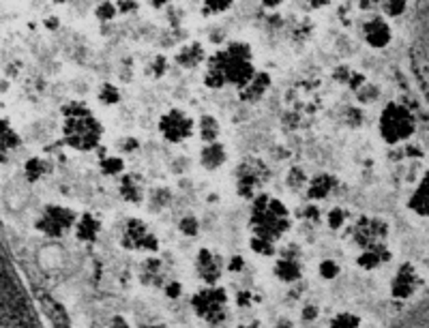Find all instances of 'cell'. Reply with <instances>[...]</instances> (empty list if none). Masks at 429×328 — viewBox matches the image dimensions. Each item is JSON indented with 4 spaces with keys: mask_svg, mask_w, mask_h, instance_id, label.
I'll return each mask as SVG.
<instances>
[{
    "mask_svg": "<svg viewBox=\"0 0 429 328\" xmlns=\"http://www.w3.org/2000/svg\"><path fill=\"white\" fill-rule=\"evenodd\" d=\"M260 71L253 65V47L247 41H227L217 52H213L206 61L202 82L211 91H221L232 86L241 93L243 88Z\"/></svg>",
    "mask_w": 429,
    "mask_h": 328,
    "instance_id": "obj_1",
    "label": "cell"
},
{
    "mask_svg": "<svg viewBox=\"0 0 429 328\" xmlns=\"http://www.w3.org/2000/svg\"><path fill=\"white\" fill-rule=\"evenodd\" d=\"M249 228H251V236H260L266 238V241L279 243L292 228L290 208L285 206L283 200L273 197L266 191L257 193L251 200Z\"/></svg>",
    "mask_w": 429,
    "mask_h": 328,
    "instance_id": "obj_2",
    "label": "cell"
},
{
    "mask_svg": "<svg viewBox=\"0 0 429 328\" xmlns=\"http://www.w3.org/2000/svg\"><path fill=\"white\" fill-rule=\"evenodd\" d=\"M63 142L75 153H93L101 146V140L105 135V129L101 121L95 116V112L84 114V116H73V118H63Z\"/></svg>",
    "mask_w": 429,
    "mask_h": 328,
    "instance_id": "obj_3",
    "label": "cell"
},
{
    "mask_svg": "<svg viewBox=\"0 0 429 328\" xmlns=\"http://www.w3.org/2000/svg\"><path fill=\"white\" fill-rule=\"evenodd\" d=\"M416 131V118L410 107L399 101H389L378 114V135L386 146L406 144Z\"/></svg>",
    "mask_w": 429,
    "mask_h": 328,
    "instance_id": "obj_4",
    "label": "cell"
},
{
    "mask_svg": "<svg viewBox=\"0 0 429 328\" xmlns=\"http://www.w3.org/2000/svg\"><path fill=\"white\" fill-rule=\"evenodd\" d=\"M227 303H230V296H227L223 285H204L189 298L191 311L215 328L227 320Z\"/></svg>",
    "mask_w": 429,
    "mask_h": 328,
    "instance_id": "obj_5",
    "label": "cell"
},
{
    "mask_svg": "<svg viewBox=\"0 0 429 328\" xmlns=\"http://www.w3.org/2000/svg\"><path fill=\"white\" fill-rule=\"evenodd\" d=\"M80 213L71 206L65 204H45L39 215L35 217V230L54 241H61V238L73 234L75 223H77Z\"/></svg>",
    "mask_w": 429,
    "mask_h": 328,
    "instance_id": "obj_6",
    "label": "cell"
},
{
    "mask_svg": "<svg viewBox=\"0 0 429 328\" xmlns=\"http://www.w3.org/2000/svg\"><path fill=\"white\" fill-rule=\"evenodd\" d=\"M269 178H271V170L262 159L245 157L234 170L236 195L251 202L257 193H262L264 185L269 183Z\"/></svg>",
    "mask_w": 429,
    "mask_h": 328,
    "instance_id": "obj_7",
    "label": "cell"
},
{
    "mask_svg": "<svg viewBox=\"0 0 429 328\" xmlns=\"http://www.w3.org/2000/svg\"><path fill=\"white\" fill-rule=\"evenodd\" d=\"M119 245L125 251L157 255L159 236L151 230V225L140 217H127L119 236Z\"/></svg>",
    "mask_w": 429,
    "mask_h": 328,
    "instance_id": "obj_8",
    "label": "cell"
},
{
    "mask_svg": "<svg viewBox=\"0 0 429 328\" xmlns=\"http://www.w3.org/2000/svg\"><path fill=\"white\" fill-rule=\"evenodd\" d=\"M157 129L167 144H185L197 133V121L183 107H167L159 116Z\"/></svg>",
    "mask_w": 429,
    "mask_h": 328,
    "instance_id": "obj_9",
    "label": "cell"
},
{
    "mask_svg": "<svg viewBox=\"0 0 429 328\" xmlns=\"http://www.w3.org/2000/svg\"><path fill=\"white\" fill-rule=\"evenodd\" d=\"M352 243L365 251V249H378L386 245L389 238V223L382 217H367L363 215L352 228H350Z\"/></svg>",
    "mask_w": 429,
    "mask_h": 328,
    "instance_id": "obj_10",
    "label": "cell"
},
{
    "mask_svg": "<svg viewBox=\"0 0 429 328\" xmlns=\"http://www.w3.org/2000/svg\"><path fill=\"white\" fill-rule=\"evenodd\" d=\"M223 255L211 247H200L195 253V275L204 285H219L223 271H227Z\"/></svg>",
    "mask_w": 429,
    "mask_h": 328,
    "instance_id": "obj_11",
    "label": "cell"
},
{
    "mask_svg": "<svg viewBox=\"0 0 429 328\" xmlns=\"http://www.w3.org/2000/svg\"><path fill=\"white\" fill-rule=\"evenodd\" d=\"M419 285H421V275L416 271V266L412 262H402L391 279L389 292L393 301H410L419 292Z\"/></svg>",
    "mask_w": 429,
    "mask_h": 328,
    "instance_id": "obj_12",
    "label": "cell"
},
{
    "mask_svg": "<svg viewBox=\"0 0 429 328\" xmlns=\"http://www.w3.org/2000/svg\"><path fill=\"white\" fill-rule=\"evenodd\" d=\"M361 35L367 47L371 50H384L393 41V28L384 15H371L361 24Z\"/></svg>",
    "mask_w": 429,
    "mask_h": 328,
    "instance_id": "obj_13",
    "label": "cell"
},
{
    "mask_svg": "<svg viewBox=\"0 0 429 328\" xmlns=\"http://www.w3.org/2000/svg\"><path fill=\"white\" fill-rule=\"evenodd\" d=\"M119 195L129 206H142L149 200V189L140 174L127 172L119 178Z\"/></svg>",
    "mask_w": 429,
    "mask_h": 328,
    "instance_id": "obj_14",
    "label": "cell"
},
{
    "mask_svg": "<svg viewBox=\"0 0 429 328\" xmlns=\"http://www.w3.org/2000/svg\"><path fill=\"white\" fill-rule=\"evenodd\" d=\"M209 61V56H206V47L202 41H187L183 43L176 54H174V63L185 69V71H191V69H197L200 65H204Z\"/></svg>",
    "mask_w": 429,
    "mask_h": 328,
    "instance_id": "obj_15",
    "label": "cell"
},
{
    "mask_svg": "<svg viewBox=\"0 0 429 328\" xmlns=\"http://www.w3.org/2000/svg\"><path fill=\"white\" fill-rule=\"evenodd\" d=\"M101 228H103V221H101V217H99L97 213L84 211V213H80V217H77L73 236H75V241H80V243H84V245H93V243L99 241Z\"/></svg>",
    "mask_w": 429,
    "mask_h": 328,
    "instance_id": "obj_16",
    "label": "cell"
},
{
    "mask_svg": "<svg viewBox=\"0 0 429 328\" xmlns=\"http://www.w3.org/2000/svg\"><path fill=\"white\" fill-rule=\"evenodd\" d=\"M137 279L146 288H163L165 275H163V260L159 255H146L137 266Z\"/></svg>",
    "mask_w": 429,
    "mask_h": 328,
    "instance_id": "obj_17",
    "label": "cell"
},
{
    "mask_svg": "<svg viewBox=\"0 0 429 328\" xmlns=\"http://www.w3.org/2000/svg\"><path fill=\"white\" fill-rule=\"evenodd\" d=\"M227 146L223 142H213V144H202L197 153V163L206 172H217L227 163Z\"/></svg>",
    "mask_w": 429,
    "mask_h": 328,
    "instance_id": "obj_18",
    "label": "cell"
},
{
    "mask_svg": "<svg viewBox=\"0 0 429 328\" xmlns=\"http://www.w3.org/2000/svg\"><path fill=\"white\" fill-rule=\"evenodd\" d=\"M271 86H273V75H271L269 71L260 69V71L255 73V77L239 93V99H241L243 103H251V105H253V103H260V101L269 95Z\"/></svg>",
    "mask_w": 429,
    "mask_h": 328,
    "instance_id": "obj_19",
    "label": "cell"
},
{
    "mask_svg": "<svg viewBox=\"0 0 429 328\" xmlns=\"http://www.w3.org/2000/svg\"><path fill=\"white\" fill-rule=\"evenodd\" d=\"M337 187V178L331 174V172H318V174H313L309 178V185L305 189V195L309 202L313 204H318L322 200H326Z\"/></svg>",
    "mask_w": 429,
    "mask_h": 328,
    "instance_id": "obj_20",
    "label": "cell"
},
{
    "mask_svg": "<svg viewBox=\"0 0 429 328\" xmlns=\"http://www.w3.org/2000/svg\"><path fill=\"white\" fill-rule=\"evenodd\" d=\"M391 260H393V253H391L389 245H382L378 249H365V251H361L354 262H356V266L361 268V271L374 273V271H378V268H382Z\"/></svg>",
    "mask_w": 429,
    "mask_h": 328,
    "instance_id": "obj_21",
    "label": "cell"
},
{
    "mask_svg": "<svg viewBox=\"0 0 429 328\" xmlns=\"http://www.w3.org/2000/svg\"><path fill=\"white\" fill-rule=\"evenodd\" d=\"M273 275L281 283H299L303 279V264L301 260H288V258H277L273 262Z\"/></svg>",
    "mask_w": 429,
    "mask_h": 328,
    "instance_id": "obj_22",
    "label": "cell"
},
{
    "mask_svg": "<svg viewBox=\"0 0 429 328\" xmlns=\"http://www.w3.org/2000/svg\"><path fill=\"white\" fill-rule=\"evenodd\" d=\"M408 208L419 217H429V172L421 176L419 185L408 197Z\"/></svg>",
    "mask_w": 429,
    "mask_h": 328,
    "instance_id": "obj_23",
    "label": "cell"
},
{
    "mask_svg": "<svg viewBox=\"0 0 429 328\" xmlns=\"http://www.w3.org/2000/svg\"><path fill=\"white\" fill-rule=\"evenodd\" d=\"M22 172H24V178L28 183H39L43 181L45 176H50L54 172V163L41 155H35V157H28L22 165Z\"/></svg>",
    "mask_w": 429,
    "mask_h": 328,
    "instance_id": "obj_24",
    "label": "cell"
},
{
    "mask_svg": "<svg viewBox=\"0 0 429 328\" xmlns=\"http://www.w3.org/2000/svg\"><path fill=\"white\" fill-rule=\"evenodd\" d=\"M197 137L202 140V144L221 142V123L217 121V116L202 114L197 118Z\"/></svg>",
    "mask_w": 429,
    "mask_h": 328,
    "instance_id": "obj_25",
    "label": "cell"
},
{
    "mask_svg": "<svg viewBox=\"0 0 429 328\" xmlns=\"http://www.w3.org/2000/svg\"><path fill=\"white\" fill-rule=\"evenodd\" d=\"M99 172L107 178H121L123 174H127L125 157H121V155H103L99 159Z\"/></svg>",
    "mask_w": 429,
    "mask_h": 328,
    "instance_id": "obj_26",
    "label": "cell"
},
{
    "mask_svg": "<svg viewBox=\"0 0 429 328\" xmlns=\"http://www.w3.org/2000/svg\"><path fill=\"white\" fill-rule=\"evenodd\" d=\"M97 101L105 107H114V105H119L123 101V93H121V88L116 84H112V82H103L99 88H97Z\"/></svg>",
    "mask_w": 429,
    "mask_h": 328,
    "instance_id": "obj_27",
    "label": "cell"
},
{
    "mask_svg": "<svg viewBox=\"0 0 429 328\" xmlns=\"http://www.w3.org/2000/svg\"><path fill=\"white\" fill-rule=\"evenodd\" d=\"M172 200H174V193H172V189L157 187V189L149 191V200L146 202H149L153 213H161V211H165V208L172 204Z\"/></svg>",
    "mask_w": 429,
    "mask_h": 328,
    "instance_id": "obj_28",
    "label": "cell"
},
{
    "mask_svg": "<svg viewBox=\"0 0 429 328\" xmlns=\"http://www.w3.org/2000/svg\"><path fill=\"white\" fill-rule=\"evenodd\" d=\"M309 178L311 176H307L305 167L292 165L288 172H285V187L292 189V191H305L307 185H309Z\"/></svg>",
    "mask_w": 429,
    "mask_h": 328,
    "instance_id": "obj_29",
    "label": "cell"
},
{
    "mask_svg": "<svg viewBox=\"0 0 429 328\" xmlns=\"http://www.w3.org/2000/svg\"><path fill=\"white\" fill-rule=\"evenodd\" d=\"M167 71H170V58L165 54H155L144 67V73L151 80H161V77H165Z\"/></svg>",
    "mask_w": 429,
    "mask_h": 328,
    "instance_id": "obj_30",
    "label": "cell"
},
{
    "mask_svg": "<svg viewBox=\"0 0 429 328\" xmlns=\"http://www.w3.org/2000/svg\"><path fill=\"white\" fill-rule=\"evenodd\" d=\"M348 219H350V211L348 208H341V206H333L331 211H326V215H324L326 228L331 232H339L341 228H346Z\"/></svg>",
    "mask_w": 429,
    "mask_h": 328,
    "instance_id": "obj_31",
    "label": "cell"
},
{
    "mask_svg": "<svg viewBox=\"0 0 429 328\" xmlns=\"http://www.w3.org/2000/svg\"><path fill=\"white\" fill-rule=\"evenodd\" d=\"M249 249H251L255 255H260V258H275V255L279 253L277 243L266 241V238H260V236H251V238H249Z\"/></svg>",
    "mask_w": 429,
    "mask_h": 328,
    "instance_id": "obj_32",
    "label": "cell"
},
{
    "mask_svg": "<svg viewBox=\"0 0 429 328\" xmlns=\"http://www.w3.org/2000/svg\"><path fill=\"white\" fill-rule=\"evenodd\" d=\"M363 320L354 311H339L331 318L329 328H361Z\"/></svg>",
    "mask_w": 429,
    "mask_h": 328,
    "instance_id": "obj_33",
    "label": "cell"
},
{
    "mask_svg": "<svg viewBox=\"0 0 429 328\" xmlns=\"http://www.w3.org/2000/svg\"><path fill=\"white\" fill-rule=\"evenodd\" d=\"M176 228H179V232H181L183 236L195 238V236L200 234V230H202V223H200V219H197L193 213H185V215L179 219Z\"/></svg>",
    "mask_w": 429,
    "mask_h": 328,
    "instance_id": "obj_34",
    "label": "cell"
},
{
    "mask_svg": "<svg viewBox=\"0 0 429 328\" xmlns=\"http://www.w3.org/2000/svg\"><path fill=\"white\" fill-rule=\"evenodd\" d=\"M234 7L232 0H204L202 3V15L213 17V15H223Z\"/></svg>",
    "mask_w": 429,
    "mask_h": 328,
    "instance_id": "obj_35",
    "label": "cell"
},
{
    "mask_svg": "<svg viewBox=\"0 0 429 328\" xmlns=\"http://www.w3.org/2000/svg\"><path fill=\"white\" fill-rule=\"evenodd\" d=\"M380 9L386 20H397L408 11V3L406 0H384V3H380Z\"/></svg>",
    "mask_w": 429,
    "mask_h": 328,
    "instance_id": "obj_36",
    "label": "cell"
},
{
    "mask_svg": "<svg viewBox=\"0 0 429 328\" xmlns=\"http://www.w3.org/2000/svg\"><path fill=\"white\" fill-rule=\"evenodd\" d=\"M95 20L97 22H101V24H110V22H114L116 20L121 13H119V7H116V3H99V5H95Z\"/></svg>",
    "mask_w": 429,
    "mask_h": 328,
    "instance_id": "obj_37",
    "label": "cell"
},
{
    "mask_svg": "<svg viewBox=\"0 0 429 328\" xmlns=\"http://www.w3.org/2000/svg\"><path fill=\"white\" fill-rule=\"evenodd\" d=\"M318 275L322 281H335L339 275H341V266L337 260L333 258H324L320 264H318Z\"/></svg>",
    "mask_w": 429,
    "mask_h": 328,
    "instance_id": "obj_38",
    "label": "cell"
},
{
    "mask_svg": "<svg viewBox=\"0 0 429 328\" xmlns=\"http://www.w3.org/2000/svg\"><path fill=\"white\" fill-rule=\"evenodd\" d=\"M354 97H356V101L361 103V107H363V105H374V103L380 99V86L367 82Z\"/></svg>",
    "mask_w": 429,
    "mask_h": 328,
    "instance_id": "obj_39",
    "label": "cell"
},
{
    "mask_svg": "<svg viewBox=\"0 0 429 328\" xmlns=\"http://www.w3.org/2000/svg\"><path fill=\"white\" fill-rule=\"evenodd\" d=\"M20 142H22V137H20L17 129H13V125L5 118V121H3V151L5 153L13 151V148L20 146Z\"/></svg>",
    "mask_w": 429,
    "mask_h": 328,
    "instance_id": "obj_40",
    "label": "cell"
},
{
    "mask_svg": "<svg viewBox=\"0 0 429 328\" xmlns=\"http://www.w3.org/2000/svg\"><path fill=\"white\" fill-rule=\"evenodd\" d=\"M142 148V142L140 137H133V135H125L116 142V151L121 157H129V155H135Z\"/></svg>",
    "mask_w": 429,
    "mask_h": 328,
    "instance_id": "obj_41",
    "label": "cell"
},
{
    "mask_svg": "<svg viewBox=\"0 0 429 328\" xmlns=\"http://www.w3.org/2000/svg\"><path fill=\"white\" fill-rule=\"evenodd\" d=\"M343 121H346V125L352 127V129L363 127V123H365V112H363V107H359V105H348L346 112H343Z\"/></svg>",
    "mask_w": 429,
    "mask_h": 328,
    "instance_id": "obj_42",
    "label": "cell"
},
{
    "mask_svg": "<svg viewBox=\"0 0 429 328\" xmlns=\"http://www.w3.org/2000/svg\"><path fill=\"white\" fill-rule=\"evenodd\" d=\"M161 290H163V296L167 298V301H179V298L185 294V285L179 279H167Z\"/></svg>",
    "mask_w": 429,
    "mask_h": 328,
    "instance_id": "obj_43",
    "label": "cell"
},
{
    "mask_svg": "<svg viewBox=\"0 0 429 328\" xmlns=\"http://www.w3.org/2000/svg\"><path fill=\"white\" fill-rule=\"evenodd\" d=\"M333 80L337 82V84H341V86H348L350 84V80H352V75H354V69L350 67V65H337L335 69H333Z\"/></svg>",
    "mask_w": 429,
    "mask_h": 328,
    "instance_id": "obj_44",
    "label": "cell"
},
{
    "mask_svg": "<svg viewBox=\"0 0 429 328\" xmlns=\"http://www.w3.org/2000/svg\"><path fill=\"white\" fill-rule=\"evenodd\" d=\"M301 215H303L305 221H311V223H320L322 221V211L318 208V204H313V202H309L307 206L301 208Z\"/></svg>",
    "mask_w": 429,
    "mask_h": 328,
    "instance_id": "obj_45",
    "label": "cell"
},
{
    "mask_svg": "<svg viewBox=\"0 0 429 328\" xmlns=\"http://www.w3.org/2000/svg\"><path fill=\"white\" fill-rule=\"evenodd\" d=\"M320 318V307L316 303H305L303 309H301V320L305 324H311V322H316Z\"/></svg>",
    "mask_w": 429,
    "mask_h": 328,
    "instance_id": "obj_46",
    "label": "cell"
},
{
    "mask_svg": "<svg viewBox=\"0 0 429 328\" xmlns=\"http://www.w3.org/2000/svg\"><path fill=\"white\" fill-rule=\"evenodd\" d=\"M245 266H247V260L243 258V255H232L230 260H227V273H234V275H239V273H243L245 271Z\"/></svg>",
    "mask_w": 429,
    "mask_h": 328,
    "instance_id": "obj_47",
    "label": "cell"
},
{
    "mask_svg": "<svg viewBox=\"0 0 429 328\" xmlns=\"http://www.w3.org/2000/svg\"><path fill=\"white\" fill-rule=\"evenodd\" d=\"M116 7H119L121 15H131V13H135L140 9V3H137V0H119Z\"/></svg>",
    "mask_w": 429,
    "mask_h": 328,
    "instance_id": "obj_48",
    "label": "cell"
},
{
    "mask_svg": "<svg viewBox=\"0 0 429 328\" xmlns=\"http://www.w3.org/2000/svg\"><path fill=\"white\" fill-rule=\"evenodd\" d=\"M279 258H288V260H301V247L296 243H288L283 249H279Z\"/></svg>",
    "mask_w": 429,
    "mask_h": 328,
    "instance_id": "obj_49",
    "label": "cell"
},
{
    "mask_svg": "<svg viewBox=\"0 0 429 328\" xmlns=\"http://www.w3.org/2000/svg\"><path fill=\"white\" fill-rule=\"evenodd\" d=\"M367 82H369V80H367V77H365L363 73H359V71H354V75H352V80H350V84H348V88H350V91H352V93L356 95V93L361 91V88H363V86H365Z\"/></svg>",
    "mask_w": 429,
    "mask_h": 328,
    "instance_id": "obj_50",
    "label": "cell"
},
{
    "mask_svg": "<svg viewBox=\"0 0 429 328\" xmlns=\"http://www.w3.org/2000/svg\"><path fill=\"white\" fill-rule=\"evenodd\" d=\"M107 328H133V326H131V322L123 313H116V315H112Z\"/></svg>",
    "mask_w": 429,
    "mask_h": 328,
    "instance_id": "obj_51",
    "label": "cell"
},
{
    "mask_svg": "<svg viewBox=\"0 0 429 328\" xmlns=\"http://www.w3.org/2000/svg\"><path fill=\"white\" fill-rule=\"evenodd\" d=\"M43 26L47 28V31H59V28H61V17L59 15H47L43 20Z\"/></svg>",
    "mask_w": 429,
    "mask_h": 328,
    "instance_id": "obj_52",
    "label": "cell"
},
{
    "mask_svg": "<svg viewBox=\"0 0 429 328\" xmlns=\"http://www.w3.org/2000/svg\"><path fill=\"white\" fill-rule=\"evenodd\" d=\"M236 296H239V298H236V303H239L241 307H249V305H251V303L255 301V298H253V296H251L249 292H239Z\"/></svg>",
    "mask_w": 429,
    "mask_h": 328,
    "instance_id": "obj_53",
    "label": "cell"
},
{
    "mask_svg": "<svg viewBox=\"0 0 429 328\" xmlns=\"http://www.w3.org/2000/svg\"><path fill=\"white\" fill-rule=\"evenodd\" d=\"M273 328H296V326H294L292 318H288V315H281V318L275 322V326H273Z\"/></svg>",
    "mask_w": 429,
    "mask_h": 328,
    "instance_id": "obj_54",
    "label": "cell"
},
{
    "mask_svg": "<svg viewBox=\"0 0 429 328\" xmlns=\"http://www.w3.org/2000/svg\"><path fill=\"white\" fill-rule=\"evenodd\" d=\"M380 3H374V0H359L356 3V7L361 9V11H371V9H376Z\"/></svg>",
    "mask_w": 429,
    "mask_h": 328,
    "instance_id": "obj_55",
    "label": "cell"
},
{
    "mask_svg": "<svg viewBox=\"0 0 429 328\" xmlns=\"http://www.w3.org/2000/svg\"><path fill=\"white\" fill-rule=\"evenodd\" d=\"M307 5H309L311 9H324V7L331 5V0H309Z\"/></svg>",
    "mask_w": 429,
    "mask_h": 328,
    "instance_id": "obj_56",
    "label": "cell"
},
{
    "mask_svg": "<svg viewBox=\"0 0 429 328\" xmlns=\"http://www.w3.org/2000/svg\"><path fill=\"white\" fill-rule=\"evenodd\" d=\"M151 9H155V11H161V9H165L167 5H170V0H151Z\"/></svg>",
    "mask_w": 429,
    "mask_h": 328,
    "instance_id": "obj_57",
    "label": "cell"
},
{
    "mask_svg": "<svg viewBox=\"0 0 429 328\" xmlns=\"http://www.w3.org/2000/svg\"><path fill=\"white\" fill-rule=\"evenodd\" d=\"M260 5H262V7H266V9H277V7L281 5V0H262Z\"/></svg>",
    "mask_w": 429,
    "mask_h": 328,
    "instance_id": "obj_58",
    "label": "cell"
},
{
    "mask_svg": "<svg viewBox=\"0 0 429 328\" xmlns=\"http://www.w3.org/2000/svg\"><path fill=\"white\" fill-rule=\"evenodd\" d=\"M144 328H167L165 324H149V326H144Z\"/></svg>",
    "mask_w": 429,
    "mask_h": 328,
    "instance_id": "obj_59",
    "label": "cell"
}]
</instances>
